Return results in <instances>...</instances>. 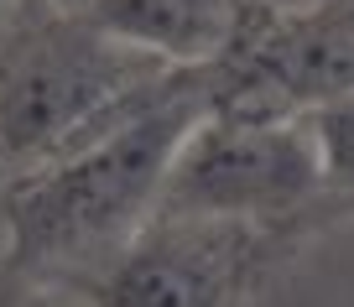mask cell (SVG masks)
<instances>
[{
	"label": "cell",
	"instance_id": "obj_1",
	"mask_svg": "<svg viewBox=\"0 0 354 307\" xmlns=\"http://www.w3.org/2000/svg\"><path fill=\"white\" fill-rule=\"evenodd\" d=\"M198 99H156L78 146L73 156L53 162L11 203L16 245L26 255H73L125 234L146 209L156 214L172 156L198 125Z\"/></svg>",
	"mask_w": 354,
	"mask_h": 307
},
{
	"label": "cell",
	"instance_id": "obj_2",
	"mask_svg": "<svg viewBox=\"0 0 354 307\" xmlns=\"http://www.w3.org/2000/svg\"><path fill=\"white\" fill-rule=\"evenodd\" d=\"M323 187L318 146L302 115H230L203 110L156 198V219L245 224L287 214Z\"/></svg>",
	"mask_w": 354,
	"mask_h": 307
},
{
	"label": "cell",
	"instance_id": "obj_3",
	"mask_svg": "<svg viewBox=\"0 0 354 307\" xmlns=\"http://www.w3.org/2000/svg\"><path fill=\"white\" fill-rule=\"evenodd\" d=\"M162 63L131 53L100 26H68L26 42L0 73V146L16 156H53L88 146L110 110H131Z\"/></svg>",
	"mask_w": 354,
	"mask_h": 307
},
{
	"label": "cell",
	"instance_id": "obj_4",
	"mask_svg": "<svg viewBox=\"0 0 354 307\" xmlns=\"http://www.w3.org/2000/svg\"><path fill=\"white\" fill-rule=\"evenodd\" d=\"M245 224L156 219L136 234L94 292V307H224L245 276Z\"/></svg>",
	"mask_w": 354,
	"mask_h": 307
},
{
	"label": "cell",
	"instance_id": "obj_5",
	"mask_svg": "<svg viewBox=\"0 0 354 307\" xmlns=\"http://www.w3.org/2000/svg\"><path fill=\"white\" fill-rule=\"evenodd\" d=\"M354 94V11H313L297 16L292 32H277L255 47L245 84L214 110L230 115H308Z\"/></svg>",
	"mask_w": 354,
	"mask_h": 307
},
{
	"label": "cell",
	"instance_id": "obj_6",
	"mask_svg": "<svg viewBox=\"0 0 354 307\" xmlns=\"http://www.w3.org/2000/svg\"><path fill=\"white\" fill-rule=\"evenodd\" d=\"M88 26H100L131 53H146L162 68L209 63L240 26L234 0H100Z\"/></svg>",
	"mask_w": 354,
	"mask_h": 307
},
{
	"label": "cell",
	"instance_id": "obj_7",
	"mask_svg": "<svg viewBox=\"0 0 354 307\" xmlns=\"http://www.w3.org/2000/svg\"><path fill=\"white\" fill-rule=\"evenodd\" d=\"M313 146H318V167H323V187L354 193V94H339L328 104H313L302 115Z\"/></svg>",
	"mask_w": 354,
	"mask_h": 307
},
{
	"label": "cell",
	"instance_id": "obj_8",
	"mask_svg": "<svg viewBox=\"0 0 354 307\" xmlns=\"http://www.w3.org/2000/svg\"><path fill=\"white\" fill-rule=\"evenodd\" d=\"M271 11L281 16V21H297V16H313V11H323L328 0H266Z\"/></svg>",
	"mask_w": 354,
	"mask_h": 307
},
{
	"label": "cell",
	"instance_id": "obj_9",
	"mask_svg": "<svg viewBox=\"0 0 354 307\" xmlns=\"http://www.w3.org/2000/svg\"><path fill=\"white\" fill-rule=\"evenodd\" d=\"M42 6H53V11H63V16H78V21H88L100 0H42Z\"/></svg>",
	"mask_w": 354,
	"mask_h": 307
},
{
	"label": "cell",
	"instance_id": "obj_10",
	"mask_svg": "<svg viewBox=\"0 0 354 307\" xmlns=\"http://www.w3.org/2000/svg\"><path fill=\"white\" fill-rule=\"evenodd\" d=\"M37 307H78V302H37ZM84 307H94V302H84Z\"/></svg>",
	"mask_w": 354,
	"mask_h": 307
},
{
	"label": "cell",
	"instance_id": "obj_11",
	"mask_svg": "<svg viewBox=\"0 0 354 307\" xmlns=\"http://www.w3.org/2000/svg\"><path fill=\"white\" fill-rule=\"evenodd\" d=\"M6 6H11V0H0V11H6Z\"/></svg>",
	"mask_w": 354,
	"mask_h": 307
}]
</instances>
